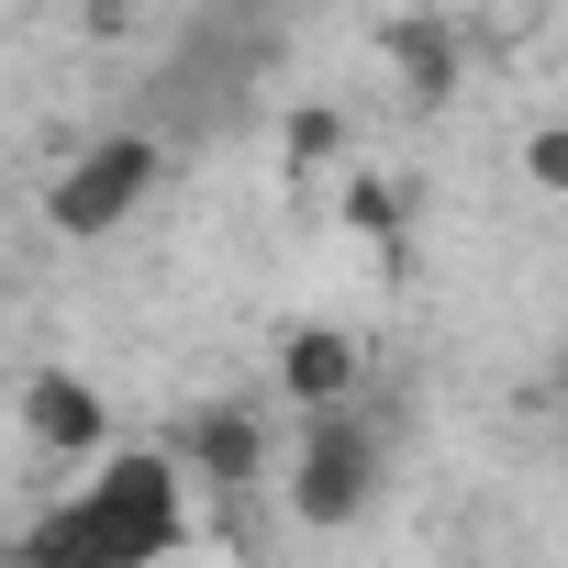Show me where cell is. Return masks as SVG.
<instances>
[{
    "instance_id": "cell-1",
    "label": "cell",
    "mask_w": 568,
    "mask_h": 568,
    "mask_svg": "<svg viewBox=\"0 0 568 568\" xmlns=\"http://www.w3.org/2000/svg\"><path fill=\"white\" fill-rule=\"evenodd\" d=\"M190 479L168 468V446H101L12 546H0V568H168L190 557Z\"/></svg>"
},
{
    "instance_id": "cell-2",
    "label": "cell",
    "mask_w": 568,
    "mask_h": 568,
    "mask_svg": "<svg viewBox=\"0 0 568 568\" xmlns=\"http://www.w3.org/2000/svg\"><path fill=\"white\" fill-rule=\"evenodd\" d=\"M267 479H278V513H291L302 535H346V524H368L379 490H390V424L357 413V402L291 413V446H278Z\"/></svg>"
},
{
    "instance_id": "cell-3",
    "label": "cell",
    "mask_w": 568,
    "mask_h": 568,
    "mask_svg": "<svg viewBox=\"0 0 568 568\" xmlns=\"http://www.w3.org/2000/svg\"><path fill=\"white\" fill-rule=\"evenodd\" d=\"M156 179H168V145L134 134V123H112V134H90V145L57 156V179H45V234H68V245H112V234L156 201Z\"/></svg>"
},
{
    "instance_id": "cell-4",
    "label": "cell",
    "mask_w": 568,
    "mask_h": 568,
    "mask_svg": "<svg viewBox=\"0 0 568 568\" xmlns=\"http://www.w3.org/2000/svg\"><path fill=\"white\" fill-rule=\"evenodd\" d=\"M168 468L190 479V501H245V490H267V468H278V424H267V402H245V390L190 402V413L168 424Z\"/></svg>"
},
{
    "instance_id": "cell-5",
    "label": "cell",
    "mask_w": 568,
    "mask_h": 568,
    "mask_svg": "<svg viewBox=\"0 0 568 568\" xmlns=\"http://www.w3.org/2000/svg\"><path fill=\"white\" fill-rule=\"evenodd\" d=\"M379 68H390V90L413 112H446L468 90V23L457 12H390L379 23Z\"/></svg>"
},
{
    "instance_id": "cell-6",
    "label": "cell",
    "mask_w": 568,
    "mask_h": 568,
    "mask_svg": "<svg viewBox=\"0 0 568 568\" xmlns=\"http://www.w3.org/2000/svg\"><path fill=\"white\" fill-rule=\"evenodd\" d=\"M12 413H23V435L45 446V457H101L112 446V402H101V379H79V368H34L23 390H12Z\"/></svg>"
},
{
    "instance_id": "cell-7",
    "label": "cell",
    "mask_w": 568,
    "mask_h": 568,
    "mask_svg": "<svg viewBox=\"0 0 568 568\" xmlns=\"http://www.w3.org/2000/svg\"><path fill=\"white\" fill-rule=\"evenodd\" d=\"M357 390H368V346L346 324H291V335H278V402H291V413H335Z\"/></svg>"
},
{
    "instance_id": "cell-8",
    "label": "cell",
    "mask_w": 568,
    "mask_h": 568,
    "mask_svg": "<svg viewBox=\"0 0 568 568\" xmlns=\"http://www.w3.org/2000/svg\"><path fill=\"white\" fill-rule=\"evenodd\" d=\"M346 234L402 245V234H413V190H402V179H379V168H346Z\"/></svg>"
},
{
    "instance_id": "cell-9",
    "label": "cell",
    "mask_w": 568,
    "mask_h": 568,
    "mask_svg": "<svg viewBox=\"0 0 568 568\" xmlns=\"http://www.w3.org/2000/svg\"><path fill=\"white\" fill-rule=\"evenodd\" d=\"M346 145H357V123L335 101H302L291 112V168H346Z\"/></svg>"
},
{
    "instance_id": "cell-10",
    "label": "cell",
    "mask_w": 568,
    "mask_h": 568,
    "mask_svg": "<svg viewBox=\"0 0 568 568\" xmlns=\"http://www.w3.org/2000/svg\"><path fill=\"white\" fill-rule=\"evenodd\" d=\"M524 179H535V190H568V134H557V123L524 134Z\"/></svg>"
},
{
    "instance_id": "cell-11",
    "label": "cell",
    "mask_w": 568,
    "mask_h": 568,
    "mask_svg": "<svg viewBox=\"0 0 568 568\" xmlns=\"http://www.w3.org/2000/svg\"><path fill=\"white\" fill-rule=\"evenodd\" d=\"M134 23H145V0H79V34H101V45L134 34Z\"/></svg>"
}]
</instances>
